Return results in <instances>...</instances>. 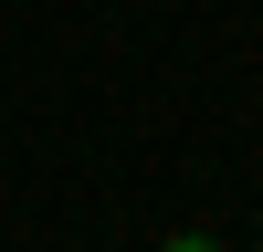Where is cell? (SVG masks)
I'll list each match as a JSON object with an SVG mask.
<instances>
[{
    "mask_svg": "<svg viewBox=\"0 0 263 252\" xmlns=\"http://www.w3.org/2000/svg\"><path fill=\"white\" fill-rule=\"evenodd\" d=\"M168 252H221V242H211V231H168Z\"/></svg>",
    "mask_w": 263,
    "mask_h": 252,
    "instance_id": "1",
    "label": "cell"
},
{
    "mask_svg": "<svg viewBox=\"0 0 263 252\" xmlns=\"http://www.w3.org/2000/svg\"><path fill=\"white\" fill-rule=\"evenodd\" d=\"M253 252H263V231H253Z\"/></svg>",
    "mask_w": 263,
    "mask_h": 252,
    "instance_id": "2",
    "label": "cell"
}]
</instances>
